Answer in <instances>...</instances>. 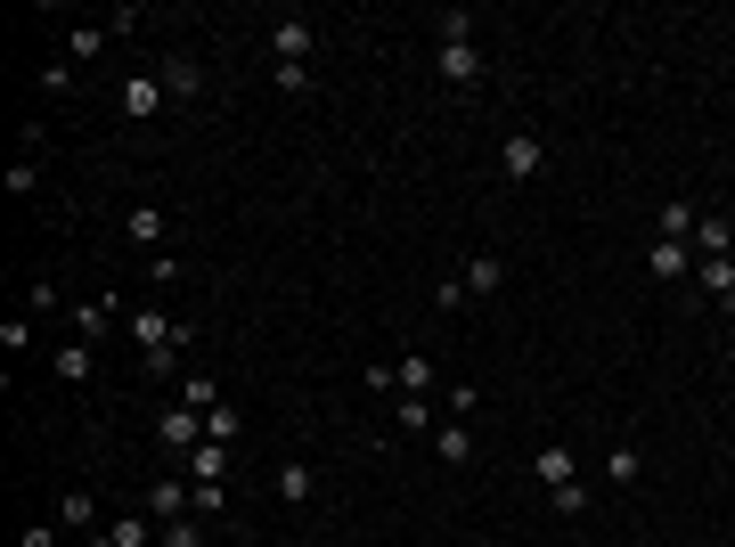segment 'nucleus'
<instances>
[{"instance_id": "obj_1", "label": "nucleus", "mask_w": 735, "mask_h": 547, "mask_svg": "<svg viewBox=\"0 0 735 547\" xmlns=\"http://www.w3.org/2000/svg\"><path fill=\"white\" fill-rule=\"evenodd\" d=\"M156 433H164V450H172V457H188V450H197V441H204V409H164L156 417Z\"/></svg>"}, {"instance_id": "obj_2", "label": "nucleus", "mask_w": 735, "mask_h": 547, "mask_svg": "<svg viewBox=\"0 0 735 547\" xmlns=\"http://www.w3.org/2000/svg\"><path fill=\"white\" fill-rule=\"evenodd\" d=\"M645 270H654V278H670V286H679V278H695V245H686V238H654Z\"/></svg>"}, {"instance_id": "obj_3", "label": "nucleus", "mask_w": 735, "mask_h": 547, "mask_svg": "<svg viewBox=\"0 0 735 547\" xmlns=\"http://www.w3.org/2000/svg\"><path fill=\"white\" fill-rule=\"evenodd\" d=\"M164 98H172V91H164V74H132V82H123V115H132V123L164 115Z\"/></svg>"}, {"instance_id": "obj_4", "label": "nucleus", "mask_w": 735, "mask_h": 547, "mask_svg": "<svg viewBox=\"0 0 735 547\" xmlns=\"http://www.w3.org/2000/svg\"><path fill=\"white\" fill-rule=\"evenodd\" d=\"M539 164H548V156H539V139H532V132H507V147H498V172H507V180H539Z\"/></svg>"}, {"instance_id": "obj_5", "label": "nucleus", "mask_w": 735, "mask_h": 547, "mask_svg": "<svg viewBox=\"0 0 735 547\" xmlns=\"http://www.w3.org/2000/svg\"><path fill=\"white\" fill-rule=\"evenodd\" d=\"M57 532L98 539V532H107V523H98V498H91V491H66V498H57Z\"/></svg>"}, {"instance_id": "obj_6", "label": "nucleus", "mask_w": 735, "mask_h": 547, "mask_svg": "<svg viewBox=\"0 0 735 547\" xmlns=\"http://www.w3.org/2000/svg\"><path fill=\"white\" fill-rule=\"evenodd\" d=\"M311 41H319V33H311L303 17H279V25H270V50H279V66H303Z\"/></svg>"}, {"instance_id": "obj_7", "label": "nucleus", "mask_w": 735, "mask_h": 547, "mask_svg": "<svg viewBox=\"0 0 735 547\" xmlns=\"http://www.w3.org/2000/svg\"><path fill=\"white\" fill-rule=\"evenodd\" d=\"M188 482H229V441H197V450L180 457Z\"/></svg>"}, {"instance_id": "obj_8", "label": "nucleus", "mask_w": 735, "mask_h": 547, "mask_svg": "<svg viewBox=\"0 0 735 547\" xmlns=\"http://www.w3.org/2000/svg\"><path fill=\"white\" fill-rule=\"evenodd\" d=\"M164 91H172V98H204V66L188 50H172V57H164Z\"/></svg>"}, {"instance_id": "obj_9", "label": "nucleus", "mask_w": 735, "mask_h": 547, "mask_svg": "<svg viewBox=\"0 0 735 547\" xmlns=\"http://www.w3.org/2000/svg\"><path fill=\"white\" fill-rule=\"evenodd\" d=\"M107 327H115V294H91V303H74V335H82V344H98Z\"/></svg>"}, {"instance_id": "obj_10", "label": "nucleus", "mask_w": 735, "mask_h": 547, "mask_svg": "<svg viewBox=\"0 0 735 547\" xmlns=\"http://www.w3.org/2000/svg\"><path fill=\"white\" fill-rule=\"evenodd\" d=\"M441 82H482V50L474 41H441Z\"/></svg>"}, {"instance_id": "obj_11", "label": "nucleus", "mask_w": 735, "mask_h": 547, "mask_svg": "<svg viewBox=\"0 0 735 547\" xmlns=\"http://www.w3.org/2000/svg\"><path fill=\"white\" fill-rule=\"evenodd\" d=\"M392 417H401V433H433V425H441V401H426V392H401V409H392Z\"/></svg>"}, {"instance_id": "obj_12", "label": "nucleus", "mask_w": 735, "mask_h": 547, "mask_svg": "<svg viewBox=\"0 0 735 547\" xmlns=\"http://www.w3.org/2000/svg\"><path fill=\"white\" fill-rule=\"evenodd\" d=\"M433 457H441V466H466V457H474V433H466V425H433Z\"/></svg>"}, {"instance_id": "obj_13", "label": "nucleus", "mask_w": 735, "mask_h": 547, "mask_svg": "<svg viewBox=\"0 0 735 547\" xmlns=\"http://www.w3.org/2000/svg\"><path fill=\"white\" fill-rule=\"evenodd\" d=\"M311 491H319V474H311L303 457H286V466H279V498H286V507H303Z\"/></svg>"}, {"instance_id": "obj_14", "label": "nucleus", "mask_w": 735, "mask_h": 547, "mask_svg": "<svg viewBox=\"0 0 735 547\" xmlns=\"http://www.w3.org/2000/svg\"><path fill=\"white\" fill-rule=\"evenodd\" d=\"M107 41H115L107 25H74V33H66V66H91V57L107 50Z\"/></svg>"}, {"instance_id": "obj_15", "label": "nucleus", "mask_w": 735, "mask_h": 547, "mask_svg": "<svg viewBox=\"0 0 735 547\" xmlns=\"http://www.w3.org/2000/svg\"><path fill=\"white\" fill-rule=\"evenodd\" d=\"M401 392H426V401H441V376H433L426 351H409V360H401Z\"/></svg>"}, {"instance_id": "obj_16", "label": "nucleus", "mask_w": 735, "mask_h": 547, "mask_svg": "<svg viewBox=\"0 0 735 547\" xmlns=\"http://www.w3.org/2000/svg\"><path fill=\"white\" fill-rule=\"evenodd\" d=\"M498 278H507V262H498V254H474L458 286H466V294H498Z\"/></svg>"}, {"instance_id": "obj_17", "label": "nucleus", "mask_w": 735, "mask_h": 547, "mask_svg": "<svg viewBox=\"0 0 735 547\" xmlns=\"http://www.w3.org/2000/svg\"><path fill=\"white\" fill-rule=\"evenodd\" d=\"M82 547H147V515H123V523H107V532L82 539Z\"/></svg>"}, {"instance_id": "obj_18", "label": "nucleus", "mask_w": 735, "mask_h": 547, "mask_svg": "<svg viewBox=\"0 0 735 547\" xmlns=\"http://www.w3.org/2000/svg\"><path fill=\"white\" fill-rule=\"evenodd\" d=\"M123 238H132V245H156V238H164V213H156V204H132V213H123Z\"/></svg>"}, {"instance_id": "obj_19", "label": "nucleus", "mask_w": 735, "mask_h": 547, "mask_svg": "<svg viewBox=\"0 0 735 547\" xmlns=\"http://www.w3.org/2000/svg\"><path fill=\"white\" fill-rule=\"evenodd\" d=\"M573 474H580V466H573V450H564V441H548V450H539V482H548V491H564Z\"/></svg>"}, {"instance_id": "obj_20", "label": "nucleus", "mask_w": 735, "mask_h": 547, "mask_svg": "<svg viewBox=\"0 0 735 547\" xmlns=\"http://www.w3.org/2000/svg\"><path fill=\"white\" fill-rule=\"evenodd\" d=\"M695 286L727 303V294H735V262H727V254H720V262H695Z\"/></svg>"}, {"instance_id": "obj_21", "label": "nucleus", "mask_w": 735, "mask_h": 547, "mask_svg": "<svg viewBox=\"0 0 735 547\" xmlns=\"http://www.w3.org/2000/svg\"><path fill=\"white\" fill-rule=\"evenodd\" d=\"M695 221H703V213H695L686 197H670V204H662V238H695Z\"/></svg>"}, {"instance_id": "obj_22", "label": "nucleus", "mask_w": 735, "mask_h": 547, "mask_svg": "<svg viewBox=\"0 0 735 547\" xmlns=\"http://www.w3.org/2000/svg\"><path fill=\"white\" fill-rule=\"evenodd\" d=\"M57 385H91V344H74V351H57Z\"/></svg>"}, {"instance_id": "obj_23", "label": "nucleus", "mask_w": 735, "mask_h": 547, "mask_svg": "<svg viewBox=\"0 0 735 547\" xmlns=\"http://www.w3.org/2000/svg\"><path fill=\"white\" fill-rule=\"evenodd\" d=\"M180 409H221V392H213V376H188V385H180Z\"/></svg>"}, {"instance_id": "obj_24", "label": "nucleus", "mask_w": 735, "mask_h": 547, "mask_svg": "<svg viewBox=\"0 0 735 547\" xmlns=\"http://www.w3.org/2000/svg\"><path fill=\"white\" fill-rule=\"evenodd\" d=\"M433 33H441V41H474V17H466V9H441Z\"/></svg>"}, {"instance_id": "obj_25", "label": "nucleus", "mask_w": 735, "mask_h": 547, "mask_svg": "<svg viewBox=\"0 0 735 547\" xmlns=\"http://www.w3.org/2000/svg\"><path fill=\"white\" fill-rule=\"evenodd\" d=\"M204 441H238V409H229V401L204 409Z\"/></svg>"}, {"instance_id": "obj_26", "label": "nucleus", "mask_w": 735, "mask_h": 547, "mask_svg": "<svg viewBox=\"0 0 735 547\" xmlns=\"http://www.w3.org/2000/svg\"><path fill=\"white\" fill-rule=\"evenodd\" d=\"M33 188H41V164L17 156V164H9V197H33Z\"/></svg>"}, {"instance_id": "obj_27", "label": "nucleus", "mask_w": 735, "mask_h": 547, "mask_svg": "<svg viewBox=\"0 0 735 547\" xmlns=\"http://www.w3.org/2000/svg\"><path fill=\"white\" fill-rule=\"evenodd\" d=\"M164 547H204V532H197V515H180V523H164Z\"/></svg>"}, {"instance_id": "obj_28", "label": "nucleus", "mask_w": 735, "mask_h": 547, "mask_svg": "<svg viewBox=\"0 0 735 547\" xmlns=\"http://www.w3.org/2000/svg\"><path fill=\"white\" fill-rule=\"evenodd\" d=\"M0 351H33V327L25 319H0Z\"/></svg>"}, {"instance_id": "obj_29", "label": "nucleus", "mask_w": 735, "mask_h": 547, "mask_svg": "<svg viewBox=\"0 0 735 547\" xmlns=\"http://www.w3.org/2000/svg\"><path fill=\"white\" fill-rule=\"evenodd\" d=\"M229 507V482H197V515H221Z\"/></svg>"}, {"instance_id": "obj_30", "label": "nucleus", "mask_w": 735, "mask_h": 547, "mask_svg": "<svg viewBox=\"0 0 735 547\" xmlns=\"http://www.w3.org/2000/svg\"><path fill=\"white\" fill-rule=\"evenodd\" d=\"M441 409H450V417H474V385H441Z\"/></svg>"}, {"instance_id": "obj_31", "label": "nucleus", "mask_w": 735, "mask_h": 547, "mask_svg": "<svg viewBox=\"0 0 735 547\" xmlns=\"http://www.w3.org/2000/svg\"><path fill=\"white\" fill-rule=\"evenodd\" d=\"M638 466H645L638 450H613V457H605V474H613V482H638Z\"/></svg>"}, {"instance_id": "obj_32", "label": "nucleus", "mask_w": 735, "mask_h": 547, "mask_svg": "<svg viewBox=\"0 0 735 547\" xmlns=\"http://www.w3.org/2000/svg\"><path fill=\"white\" fill-rule=\"evenodd\" d=\"M17 547H57V523H33V532L17 539Z\"/></svg>"}, {"instance_id": "obj_33", "label": "nucleus", "mask_w": 735, "mask_h": 547, "mask_svg": "<svg viewBox=\"0 0 735 547\" xmlns=\"http://www.w3.org/2000/svg\"><path fill=\"white\" fill-rule=\"evenodd\" d=\"M727 368H735V344H727Z\"/></svg>"}]
</instances>
